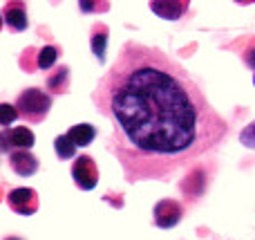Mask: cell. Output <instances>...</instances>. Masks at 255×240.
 <instances>
[{
	"label": "cell",
	"instance_id": "13",
	"mask_svg": "<svg viewBox=\"0 0 255 240\" xmlns=\"http://www.w3.org/2000/svg\"><path fill=\"white\" fill-rule=\"evenodd\" d=\"M56 58H58V47H54V45H45V47L38 52V61H36V65H38L40 70H49V67L56 63Z\"/></svg>",
	"mask_w": 255,
	"mask_h": 240
},
{
	"label": "cell",
	"instance_id": "15",
	"mask_svg": "<svg viewBox=\"0 0 255 240\" xmlns=\"http://www.w3.org/2000/svg\"><path fill=\"white\" fill-rule=\"evenodd\" d=\"M16 117H18L16 106H9V103H2V106H0V124H2L4 128H9Z\"/></svg>",
	"mask_w": 255,
	"mask_h": 240
},
{
	"label": "cell",
	"instance_id": "1",
	"mask_svg": "<svg viewBox=\"0 0 255 240\" xmlns=\"http://www.w3.org/2000/svg\"><path fill=\"white\" fill-rule=\"evenodd\" d=\"M92 101L112 126L108 142L126 182L166 180L226 137V121L184 65L128 40L97 83Z\"/></svg>",
	"mask_w": 255,
	"mask_h": 240
},
{
	"label": "cell",
	"instance_id": "16",
	"mask_svg": "<svg viewBox=\"0 0 255 240\" xmlns=\"http://www.w3.org/2000/svg\"><path fill=\"white\" fill-rule=\"evenodd\" d=\"M240 142H242V146H247V148H255V121H251V124L240 133Z\"/></svg>",
	"mask_w": 255,
	"mask_h": 240
},
{
	"label": "cell",
	"instance_id": "12",
	"mask_svg": "<svg viewBox=\"0 0 255 240\" xmlns=\"http://www.w3.org/2000/svg\"><path fill=\"white\" fill-rule=\"evenodd\" d=\"M54 151H56V155L61 157V160H72V157L76 155V146L67 135H58V137L54 139Z\"/></svg>",
	"mask_w": 255,
	"mask_h": 240
},
{
	"label": "cell",
	"instance_id": "10",
	"mask_svg": "<svg viewBox=\"0 0 255 240\" xmlns=\"http://www.w3.org/2000/svg\"><path fill=\"white\" fill-rule=\"evenodd\" d=\"M65 135L74 142V146H88V144H92L94 137H97V128H94L92 124H76V126H72Z\"/></svg>",
	"mask_w": 255,
	"mask_h": 240
},
{
	"label": "cell",
	"instance_id": "11",
	"mask_svg": "<svg viewBox=\"0 0 255 240\" xmlns=\"http://www.w3.org/2000/svg\"><path fill=\"white\" fill-rule=\"evenodd\" d=\"M90 43H92V49L94 54H97L99 63L106 61V45H108V27L101 25V22H97V25L92 27V36H90Z\"/></svg>",
	"mask_w": 255,
	"mask_h": 240
},
{
	"label": "cell",
	"instance_id": "7",
	"mask_svg": "<svg viewBox=\"0 0 255 240\" xmlns=\"http://www.w3.org/2000/svg\"><path fill=\"white\" fill-rule=\"evenodd\" d=\"M150 9L157 13L159 18H166V20H179L186 11H188V2L186 0H154L150 2Z\"/></svg>",
	"mask_w": 255,
	"mask_h": 240
},
{
	"label": "cell",
	"instance_id": "6",
	"mask_svg": "<svg viewBox=\"0 0 255 240\" xmlns=\"http://www.w3.org/2000/svg\"><path fill=\"white\" fill-rule=\"evenodd\" d=\"M152 216H154V225L159 229H170L184 218V207L175 200H159L154 205Z\"/></svg>",
	"mask_w": 255,
	"mask_h": 240
},
{
	"label": "cell",
	"instance_id": "9",
	"mask_svg": "<svg viewBox=\"0 0 255 240\" xmlns=\"http://www.w3.org/2000/svg\"><path fill=\"white\" fill-rule=\"evenodd\" d=\"M2 18L4 25L11 31H25L27 29V11L22 2H9L7 7L2 9Z\"/></svg>",
	"mask_w": 255,
	"mask_h": 240
},
{
	"label": "cell",
	"instance_id": "3",
	"mask_svg": "<svg viewBox=\"0 0 255 240\" xmlns=\"http://www.w3.org/2000/svg\"><path fill=\"white\" fill-rule=\"evenodd\" d=\"M72 180L81 191H92L99 184V169L97 162L90 155H79L72 162Z\"/></svg>",
	"mask_w": 255,
	"mask_h": 240
},
{
	"label": "cell",
	"instance_id": "14",
	"mask_svg": "<svg viewBox=\"0 0 255 240\" xmlns=\"http://www.w3.org/2000/svg\"><path fill=\"white\" fill-rule=\"evenodd\" d=\"M67 76H70V70H67V67H58L56 74L49 76V79H47V85L52 88V92H54V90H56V92H65Z\"/></svg>",
	"mask_w": 255,
	"mask_h": 240
},
{
	"label": "cell",
	"instance_id": "2",
	"mask_svg": "<svg viewBox=\"0 0 255 240\" xmlns=\"http://www.w3.org/2000/svg\"><path fill=\"white\" fill-rule=\"evenodd\" d=\"M52 108V97L38 88H27L16 97V110L20 117H25L29 124H38L47 117Z\"/></svg>",
	"mask_w": 255,
	"mask_h": 240
},
{
	"label": "cell",
	"instance_id": "19",
	"mask_svg": "<svg viewBox=\"0 0 255 240\" xmlns=\"http://www.w3.org/2000/svg\"><path fill=\"white\" fill-rule=\"evenodd\" d=\"M253 83H255V72H253Z\"/></svg>",
	"mask_w": 255,
	"mask_h": 240
},
{
	"label": "cell",
	"instance_id": "8",
	"mask_svg": "<svg viewBox=\"0 0 255 240\" xmlns=\"http://www.w3.org/2000/svg\"><path fill=\"white\" fill-rule=\"evenodd\" d=\"M9 166H11L18 175L29 178V175H34L36 171H38V160H36L29 151H13L11 155H9Z\"/></svg>",
	"mask_w": 255,
	"mask_h": 240
},
{
	"label": "cell",
	"instance_id": "17",
	"mask_svg": "<svg viewBox=\"0 0 255 240\" xmlns=\"http://www.w3.org/2000/svg\"><path fill=\"white\" fill-rule=\"evenodd\" d=\"M247 65H251V67H253V72H255V47L247 52Z\"/></svg>",
	"mask_w": 255,
	"mask_h": 240
},
{
	"label": "cell",
	"instance_id": "4",
	"mask_svg": "<svg viewBox=\"0 0 255 240\" xmlns=\"http://www.w3.org/2000/svg\"><path fill=\"white\" fill-rule=\"evenodd\" d=\"M34 146V133L25 126H18V128H2L0 133V148L2 153L11 155L13 151H29Z\"/></svg>",
	"mask_w": 255,
	"mask_h": 240
},
{
	"label": "cell",
	"instance_id": "18",
	"mask_svg": "<svg viewBox=\"0 0 255 240\" xmlns=\"http://www.w3.org/2000/svg\"><path fill=\"white\" fill-rule=\"evenodd\" d=\"M4 240H20V238H4Z\"/></svg>",
	"mask_w": 255,
	"mask_h": 240
},
{
	"label": "cell",
	"instance_id": "5",
	"mask_svg": "<svg viewBox=\"0 0 255 240\" xmlns=\"http://www.w3.org/2000/svg\"><path fill=\"white\" fill-rule=\"evenodd\" d=\"M7 205L20 216H34L38 211V193L27 187L13 189L7 196Z\"/></svg>",
	"mask_w": 255,
	"mask_h": 240
}]
</instances>
